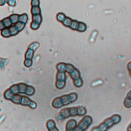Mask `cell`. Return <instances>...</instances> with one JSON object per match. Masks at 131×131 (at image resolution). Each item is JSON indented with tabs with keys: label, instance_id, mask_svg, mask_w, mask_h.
Segmentation results:
<instances>
[{
	"label": "cell",
	"instance_id": "cell-1",
	"mask_svg": "<svg viewBox=\"0 0 131 131\" xmlns=\"http://www.w3.org/2000/svg\"><path fill=\"white\" fill-rule=\"evenodd\" d=\"M87 113V110L84 106H78L66 108L61 110L56 116L57 120L61 121L70 117L75 116H83Z\"/></svg>",
	"mask_w": 131,
	"mask_h": 131
},
{
	"label": "cell",
	"instance_id": "cell-10",
	"mask_svg": "<svg viewBox=\"0 0 131 131\" xmlns=\"http://www.w3.org/2000/svg\"><path fill=\"white\" fill-rule=\"evenodd\" d=\"M19 15L18 14H13L10 17H9V19L12 23L13 25H15L17 22H19Z\"/></svg>",
	"mask_w": 131,
	"mask_h": 131
},
{
	"label": "cell",
	"instance_id": "cell-13",
	"mask_svg": "<svg viewBox=\"0 0 131 131\" xmlns=\"http://www.w3.org/2000/svg\"><path fill=\"white\" fill-rule=\"evenodd\" d=\"M25 25H26L25 24H24L20 22H17L14 25L15 27H16V29L19 31V32L22 31L24 29V28L25 27Z\"/></svg>",
	"mask_w": 131,
	"mask_h": 131
},
{
	"label": "cell",
	"instance_id": "cell-2",
	"mask_svg": "<svg viewBox=\"0 0 131 131\" xmlns=\"http://www.w3.org/2000/svg\"><path fill=\"white\" fill-rule=\"evenodd\" d=\"M78 98L76 93H71L69 94L62 95V96L55 98L52 102V106L55 108H59L75 101Z\"/></svg>",
	"mask_w": 131,
	"mask_h": 131
},
{
	"label": "cell",
	"instance_id": "cell-20",
	"mask_svg": "<svg viewBox=\"0 0 131 131\" xmlns=\"http://www.w3.org/2000/svg\"><path fill=\"white\" fill-rule=\"evenodd\" d=\"M39 46H40V44L39 43L34 42L30 44V45L28 47V48L35 51V50H37V49L39 47Z\"/></svg>",
	"mask_w": 131,
	"mask_h": 131
},
{
	"label": "cell",
	"instance_id": "cell-8",
	"mask_svg": "<svg viewBox=\"0 0 131 131\" xmlns=\"http://www.w3.org/2000/svg\"><path fill=\"white\" fill-rule=\"evenodd\" d=\"M123 104L126 108H131V90L126 95L123 101Z\"/></svg>",
	"mask_w": 131,
	"mask_h": 131
},
{
	"label": "cell",
	"instance_id": "cell-19",
	"mask_svg": "<svg viewBox=\"0 0 131 131\" xmlns=\"http://www.w3.org/2000/svg\"><path fill=\"white\" fill-rule=\"evenodd\" d=\"M22 96L19 94H15L11 99V100L16 103H20Z\"/></svg>",
	"mask_w": 131,
	"mask_h": 131
},
{
	"label": "cell",
	"instance_id": "cell-18",
	"mask_svg": "<svg viewBox=\"0 0 131 131\" xmlns=\"http://www.w3.org/2000/svg\"><path fill=\"white\" fill-rule=\"evenodd\" d=\"M34 51L28 48L27 49V50L26 51L25 55V58L28 59H32L33 58V57L34 55Z\"/></svg>",
	"mask_w": 131,
	"mask_h": 131
},
{
	"label": "cell",
	"instance_id": "cell-17",
	"mask_svg": "<svg viewBox=\"0 0 131 131\" xmlns=\"http://www.w3.org/2000/svg\"><path fill=\"white\" fill-rule=\"evenodd\" d=\"M31 14L32 15V16L41 14V8L39 6L32 7V8L31 9Z\"/></svg>",
	"mask_w": 131,
	"mask_h": 131
},
{
	"label": "cell",
	"instance_id": "cell-4",
	"mask_svg": "<svg viewBox=\"0 0 131 131\" xmlns=\"http://www.w3.org/2000/svg\"><path fill=\"white\" fill-rule=\"evenodd\" d=\"M65 71H67L70 74L71 78L73 80L74 84L75 87L80 88L82 86L84 82H83V80L80 77V72L77 69L75 68L73 65L70 64H66Z\"/></svg>",
	"mask_w": 131,
	"mask_h": 131
},
{
	"label": "cell",
	"instance_id": "cell-30",
	"mask_svg": "<svg viewBox=\"0 0 131 131\" xmlns=\"http://www.w3.org/2000/svg\"><path fill=\"white\" fill-rule=\"evenodd\" d=\"M57 19L59 21H63L65 20V16L62 14H59L57 16Z\"/></svg>",
	"mask_w": 131,
	"mask_h": 131
},
{
	"label": "cell",
	"instance_id": "cell-6",
	"mask_svg": "<svg viewBox=\"0 0 131 131\" xmlns=\"http://www.w3.org/2000/svg\"><path fill=\"white\" fill-rule=\"evenodd\" d=\"M65 71H59L56 75V87L59 89L62 90L65 88L66 84L67 76L65 73Z\"/></svg>",
	"mask_w": 131,
	"mask_h": 131
},
{
	"label": "cell",
	"instance_id": "cell-31",
	"mask_svg": "<svg viewBox=\"0 0 131 131\" xmlns=\"http://www.w3.org/2000/svg\"><path fill=\"white\" fill-rule=\"evenodd\" d=\"M86 27L85 25L83 23H80V25L79 24V28H78L79 31H81V30H82V31H84L86 29Z\"/></svg>",
	"mask_w": 131,
	"mask_h": 131
},
{
	"label": "cell",
	"instance_id": "cell-7",
	"mask_svg": "<svg viewBox=\"0 0 131 131\" xmlns=\"http://www.w3.org/2000/svg\"><path fill=\"white\" fill-rule=\"evenodd\" d=\"M77 124V122L75 119L69 120L66 124V131H73Z\"/></svg>",
	"mask_w": 131,
	"mask_h": 131
},
{
	"label": "cell",
	"instance_id": "cell-23",
	"mask_svg": "<svg viewBox=\"0 0 131 131\" xmlns=\"http://www.w3.org/2000/svg\"><path fill=\"white\" fill-rule=\"evenodd\" d=\"M9 29L10 31L11 36H15V35L18 34V33H19V31L16 29L14 25H12L10 27H9Z\"/></svg>",
	"mask_w": 131,
	"mask_h": 131
},
{
	"label": "cell",
	"instance_id": "cell-14",
	"mask_svg": "<svg viewBox=\"0 0 131 131\" xmlns=\"http://www.w3.org/2000/svg\"><path fill=\"white\" fill-rule=\"evenodd\" d=\"M1 34L2 36L4 38H9L11 36V34L10 33V31L9 28H5L2 31H1Z\"/></svg>",
	"mask_w": 131,
	"mask_h": 131
},
{
	"label": "cell",
	"instance_id": "cell-34",
	"mask_svg": "<svg viewBox=\"0 0 131 131\" xmlns=\"http://www.w3.org/2000/svg\"><path fill=\"white\" fill-rule=\"evenodd\" d=\"M6 3V0H0V6L4 5Z\"/></svg>",
	"mask_w": 131,
	"mask_h": 131
},
{
	"label": "cell",
	"instance_id": "cell-29",
	"mask_svg": "<svg viewBox=\"0 0 131 131\" xmlns=\"http://www.w3.org/2000/svg\"><path fill=\"white\" fill-rule=\"evenodd\" d=\"M7 3L8 5L12 6V7L15 6L17 4V2L16 1V0H7Z\"/></svg>",
	"mask_w": 131,
	"mask_h": 131
},
{
	"label": "cell",
	"instance_id": "cell-32",
	"mask_svg": "<svg viewBox=\"0 0 131 131\" xmlns=\"http://www.w3.org/2000/svg\"><path fill=\"white\" fill-rule=\"evenodd\" d=\"M77 24V22H75V21L72 22V23H71V27L73 28L74 29H75V28H76V27L78 26V25H75V24Z\"/></svg>",
	"mask_w": 131,
	"mask_h": 131
},
{
	"label": "cell",
	"instance_id": "cell-26",
	"mask_svg": "<svg viewBox=\"0 0 131 131\" xmlns=\"http://www.w3.org/2000/svg\"><path fill=\"white\" fill-rule=\"evenodd\" d=\"M10 90L14 94H17L19 93V90H18V85H14L13 87H11L10 89Z\"/></svg>",
	"mask_w": 131,
	"mask_h": 131
},
{
	"label": "cell",
	"instance_id": "cell-9",
	"mask_svg": "<svg viewBox=\"0 0 131 131\" xmlns=\"http://www.w3.org/2000/svg\"><path fill=\"white\" fill-rule=\"evenodd\" d=\"M47 126L49 131H58L55 122L53 120H49L47 123Z\"/></svg>",
	"mask_w": 131,
	"mask_h": 131
},
{
	"label": "cell",
	"instance_id": "cell-11",
	"mask_svg": "<svg viewBox=\"0 0 131 131\" xmlns=\"http://www.w3.org/2000/svg\"><path fill=\"white\" fill-rule=\"evenodd\" d=\"M32 101H31L27 97L22 96L20 104H21L22 105H29V106H30V104H31Z\"/></svg>",
	"mask_w": 131,
	"mask_h": 131
},
{
	"label": "cell",
	"instance_id": "cell-3",
	"mask_svg": "<svg viewBox=\"0 0 131 131\" xmlns=\"http://www.w3.org/2000/svg\"><path fill=\"white\" fill-rule=\"evenodd\" d=\"M121 117L119 115H114L106 119L98 126L94 127L92 131H107L114 125L120 122Z\"/></svg>",
	"mask_w": 131,
	"mask_h": 131
},
{
	"label": "cell",
	"instance_id": "cell-22",
	"mask_svg": "<svg viewBox=\"0 0 131 131\" xmlns=\"http://www.w3.org/2000/svg\"><path fill=\"white\" fill-rule=\"evenodd\" d=\"M2 21H3V24H4V26H5V28H9L11 26L13 25V24H12V23H11V22L9 17L5 18Z\"/></svg>",
	"mask_w": 131,
	"mask_h": 131
},
{
	"label": "cell",
	"instance_id": "cell-5",
	"mask_svg": "<svg viewBox=\"0 0 131 131\" xmlns=\"http://www.w3.org/2000/svg\"><path fill=\"white\" fill-rule=\"evenodd\" d=\"M92 118L90 116H85L79 121L78 124H76L73 131H85L92 123Z\"/></svg>",
	"mask_w": 131,
	"mask_h": 131
},
{
	"label": "cell",
	"instance_id": "cell-36",
	"mask_svg": "<svg viewBox=\"0 0 131 131\" xmlns=\"http://www.w3.org/2000/svg\"><path fill=\"white\" fill-rule=\"evenodd\" d=\"M127 131H131V123L129 124L127 128Z\"/></svg>",
	"mask_w": 131,
	"mask_h": 131
},
{
	"label": "cell",
	"instance_id": "cell-21",
	"mask_svg": "<svg viewBox=\"0 0 131 131\" xmlns=\"http://www.w3.org/2000/svg\"><path fill=\"white\" fill-rule=\"evenodd\" d=\"M14 95L15 94L11 92V91L10 89H9L5 92V94H4V96L6 99H9V100H11L12 98H13Z\"/></svg>",
	"mask_w": 131,
	"mask_h": 131
},
{
	"label": "cell",
	"instance_id": "cell-24",
	"mask_svg": "<svg viewBox=\"0 0 131 131\" xmlns=\"http://www.w3.org/2000/svg\"><path fill=\"white\" fill-rule=\"evenodd\" d=\"M34 92H35V90L32 87L27 86L25 92V94L28 95H32L34 93Z\"/></svg>",
	"mask_w": 131,
	"mask_h": 131
},
{
	"label": "cell",
	"instance_id": "cell-33",
	"mask_svg": "<svg viewBox=\"0 0 131 131\" xmlns=\"http://www.w3.org/2000/svg\"><path fill=\"white\" fill-rule=\"evenodd\" d=\"M5 26L3 24V21H0V31H2L3 29H4L5 28Z\"/></svg>",
	"mask_w": 131,
	"mask_h": 131
},
{
	"label": "cell",
	"instance_id": "cell-28",
	"mask_svg": "<svg viewBox=\"0 0 131 131\" xmlns=\"http://www.w3.org/2000/svg\"><path fill=\"white\" fill-rule=\"evenodd\" d=\"M40 4V2L39 0H31V5L32 7L39 6Z\"/></svg>",
	"mask_w": 131,
	"mask_h": 131
},
{
	"label": "cell",
	"instance_id": "cell-27",
	"mask_svg": "<svg viewBox=\"0 0 131 131\" xmlns=\"http://www.w3.org/2000/svg\"><path fill=\"white\" fill-rule=\"evenodd\" d=\"M33 62L32 59H25V61L24 62V65L27 67H30L32 65Z\"/></svg>",
	"mask_w": 131,
	"mask_h": 131
},
{
	"label": "cell",
	"instance_id": "cell-16",
	"mask_svg": "<svg viewBox=\"0 0 131 131\" xmlns=\"http://www.w3.org/2000/svg\"><path fill=\"white\" fill-rule=\"evenodd\" d=\"M18 90H19V93L24 94L25 93L27 86L24 84H20L18 85Z\"/></svg>",
	"mask_w": 131,
	"mask_h": 131
},
{
	"label": "cell",
	"instance_id": "cell-25",
	"mask_svg": "<svg viewBox=\"0 0 131 131\" xmlns=\"http://www.w3.org/2000/svg\"><path fill=\"white\" fill-rule=\"evenodd\" d=\"M40 25L41 24H39L36 22L32 21L30 24V28L33 30H37L40 28Z\"/></svg>",
	"mask_w": 131,
	"mask_h": 131
},
{
	"label": "cell",
	"instance_id": "cell-35",
	"mask_svg": "<svg viewBox=\"0 0 131 131\" xmlns=\"http://www.w3.org/2000/svg\"><path fill=\"white\" fill-rule=\"evenodd\" d=\"M128 69H129V72H130V75H131V63H130L128 64Z\"/></svg>",
	"mask_w": 131,
	"mask_h": 131
},
{
	"label": "cell",
	"instance_id": "cell-15",
	"mask_svg": "<svg viewBox=\"0 0 131 131\" xmlns=\"http://www.w3.org/2000/svg\"><path fill=\"white\" fill-rule=\"evenodd\" d=\"M32 21L36 22L39 24H41L42 22V17L41 14L39 15H33L32 16Z\"/></svg>",
	"mask_w": 131,
	"mask_h": 131
},
{
	"label": "cell",
	"instance_id": "cell-12",
	"mask_svg": "<svg viewBox=\"0 0 131 131\" xmlns=\"http://www.w3.org/2000/svg\"><path fill=\"white\" fill-rule=\"evenodd\" d=\"M28 20V16L27 14H23L21 15H20L19 19V22H20L21 23H23L24 24H26L27 23Z\"/></svg>",
	"mask_w": 131,
	"mask_h": 131
}]
</instances>
